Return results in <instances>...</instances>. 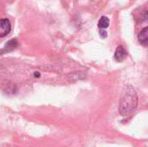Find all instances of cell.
<instances>
[{
	"label": "cell",
	"mask_w": 148,
	"mask_h": 147,
	"mask_svg": "<svg viewBox=\"0 0 148 147\" xmlns=\"http://www.w3.org/2000/svg\"><path fill=\"white\" fill-rule=\"evenodd\" d=\"M127 51L125 50V49L122 46H119L114 53V58L117 62H122L126 57H127Z\"/></svg>",
	"instance_id": "obj_4"
},
{
	"label": "cell",
	"mask_w": 148,
	"mask_h": 147,
	"mask_svg": "<svg viewBox=\"0 0 148 147\" xmlns=\"http://www.w3.org/2000/svg\"><path fill=\"white\" fill-rule=\"evenodd\" d=\"M138 106V97L135 90L131 87L127 88L120 101V113L127 116L132 113Z\"/></svg>",
	"instance_id": "obj_1"
},
{
	"label": "cell",
	"mask_w": 148,
	"mask_h": 147,
	"mask_svg": "<svg viewBox=\"0 0 148 147\" xmlns=\"http://www.w3.org/2000/svg\"><path fill=\"white\" fill-rule=\"evenodd\" d=\"M10 22L7 18L0 19V37H4L10 32Z\"/></svg>",
	"instance_id": "obj_2"
},
{
	"label": "cell",
	"mask_w": 148,
	"mask_h": 147,
	"mask_svg": "<svg viewBox=\"0 0 148 147\" xmlns=\"http://www.w3.org/2000/svg\"><path fill=\"white\" fill-rule=\"evenodd\" d=\"M18 45V42H17V40L16 38H13L11 39L10 41L7 42V43L4 45L3 49H2L0 50V55H3V54H6V53H9L12 50H14Z\"/></svg>",
	"instance_id": "obj_3"
},
{
	"label": "cell",
	"mask_w": 148,
	"mask_h": 147,
	"mask_svg": "<svg viewBox=\"0 0 148 147\" xmlns=\"http://www.w3.org/2000/svg\"><path fill=\"white\" fill-rule=\"evenodd\" d=\"M109 24H110V20L108 17H107L105 16H102L98 22V27L101 29H105L108 28Z\"/></svg>",
	"instance_id": "obj_6"
},
{
	"label": "cell",
	"mask_w": 148,
	"mask_h": 147,
	"mask_svg": "<svg viewBox=\"0 0 148 147\" xmlns=\"http://www.w3.org/2000/svg\"><path fill=\"white\" fill-rule=\"evenodd\" d=\"M138 39L140 43H141L144 46H147L148 43V28H144L139 34H138Z\"/></svg>",
	"instance_id": "obj_5"
},
{
	"label": "cell",
	"mask_w": 148,
	"mask_h": 147,
	"mask_svg": "<svg viewBox=\"0 0 148 147\" xmlns=\"http://www.w3.org/2000/svg\"><path fill=\"white\" fill-rule=\"evenodd\" d=\"M100 35L101 36V37H102V38H105V37H107V36H108V33H107L104 29L100 30Z\"/></svg>",
	"instance_id": "obj_7"
}]
</instances>
